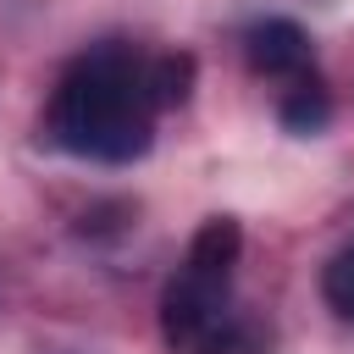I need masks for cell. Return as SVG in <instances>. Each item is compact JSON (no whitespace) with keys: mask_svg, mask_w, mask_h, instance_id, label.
<instances>
[{"mask_svg":"<svg viewBox=\"0 0 354 354\" xmlns=\"http://www.w3.org/2000/svg\"><path fill=\"white\" fill-rule=\"evenodd\" d=\"M188 55H144L122 39L94 44L61 72L44 111V133L77 160L127 166L149 149L155 111L188 94Z\"/></svg>","mask_w":354,"mask_h":354,"instance_id":"obj_1","label":"cell"},{"mask_svg":"<svg viewBox=\"0 0 354 354\" xmlns=\"http://www.w3.org/2000/svg\"><path fill=\"white\" fill-rule=\"evenodd\" d=\"M249 61H254L266 77H282V83L315 77V72H310V39H304V28L288 22V17H271V22L249 28Z\"/></svg>","mask_w":354,"mask_h":354,"instance_id":"obj_3","label":"cell"},{"mask_svg":"<svg viewBox=\"0 0 354 354\" xmlns=\"http://www.w3.org/2000/svg\"><path fill=\"white\" fill-rule=\"evenodd\" d=\"M238 249L243 232L227 216H210L194 232L177 277L160 293V337L171 354H266V332L249 321L232 288Z\"/></svg>","mask_w":354,"mask_h":354,"instance_id":"obj_2","label":"cell"},{"mask_svg":"<svg viewBox=\"0 0 354 354\" xmlns=\"http://www.w3.org/2000/svg\"><path fill=\"white\" fill-rule=\"evenodd\" d=\"M321 293H326V304H332L343 321H354V243H348V249H337V254L326 260Z\"/></svg>","mask_w":354,"mask_h":354,"instance_id":"obj_4","label":"cell"}]
</instances>
